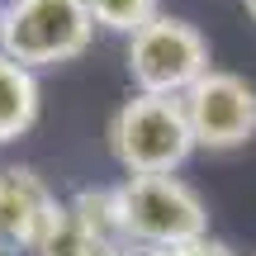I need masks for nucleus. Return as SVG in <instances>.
Segmentation results:
<instances>
[{"mask_svg": "<svg viewBox=\"0 0 256 256\" xmlns=\"http://www.w3.org/2000/svg\"><path fill=\"white\" fill-rule=\"evenodd\" d=\"M114 204H119L124 242L180 252L209 238V204L180 176H124L114 185Z\"/></svg>", "mask_w": 256, "mask_h": 256, "instance_id": "nucleus-1", "label": "nucleus"}, {"mask_svg": "<svg viewBox=\"0 0 256 256\" xmlns=\"http://www.w3.org/2000/svg\"><path fill=\"white\" fill-rule=\"evenodd\" d=\"M72 218L81 223L86 232H95L110 247H124V228H119V204H114V185H95V190L72 194Z\"/></svg>", "mask_w": 256, "mask_h": 256, "instance_id": "nucleus-8", "label": "nucleus"}, {"mask_svg": "<svg viewBox=\"0 0 256 256\" xmlns=\"http://www.w3.org/2000/svg\"><path fill=\"white\" fill-rule=\"evenodd\" d=\"M66 204L48 190L34 166L0 171V256H34Z\"/></svg>", "mask_w": 256, "mask_h": 256, "instance_id": "nucleus-6", "label": "nucleus"}, {"mask_svg": "<svg viewBox=\"0 0 256 256\" xmlns=\"http://www.w3.org/2000/svg\"><path fill=\"white\" fill-rule=\"evenodd\" d=\"M34 256H114V247L100 242L95 232H86L81 223L72 218V209H62V218L52 223V232L43 238V247Z\"/></svg>", "mask_w": 256, "mask_h": 256, "instance_id": "nucleus-10", "label": "nucleus"}, {"mask_svg": "<svg viewBox=\"0 0 256 256\" xmlns=\"http://www.w3.org/2000/svg\"><path fill=\"white\" fill-rule=\"evenodd\" d=\"M86 10L95 14V24L104 28V34H138L142 24H152L156 14H162V0H86Z\"/></svg>", "mask_w": 256, "mask_h": 256, "instance_id": "nucleus-9", "label": "nucleus"}, {"mask_svg": "<svg viewBox=\"0 0 256 256\" xmlns=\"http://www.w3.org/2000/svg\"><path fill=\"white\" fill-rule=\"evenodd\" d=\"M124 66H128L133 90L180 100L200 76L214 72V48L190 19L162 10L152 24H142L138 34L124 38Z\"/></svg>", "mask_w": 256, "mask_h": 256, "instance_id": "nucleus-4", "label": "nucleus"}, {"mask_svg": "<svg viewBox=\"0 0 256 256\" xmlns=\"http://www.w3.org/2000/svg\"><path fill=\"white\" fill-rule=\"evenodd\" d=\"M180 100H185L194 147H204V152H238L256 138V86L247 76L214 66Z\"/></svg>", "mask_w": 256, "mask_h": 256, "instance_id": "nucleus-5", "label": "nucleus"}, {"mask_svg": "<svg viewBox=\"0 0 256 256\" xmlns=\"http://www.w3.org/2000/svg\"><path fill=\"white\" fill-rule=\"evenodd\" d=\"M110 152L124 176H176L194 152L185 100L133 90L110 119Z\"/></svg>", "mask_w": 256, "mask_h": 256, "instance_id": "nucleus-2", "label": "nucleus"}, {"mask_svg": "<svg viewBox=\"0 0 256 256\" xmlns=\"http://www.w3.org/2000/svg\"><path fill=\"white\" fill-rule=\"evenodd\" d=\"M114 256H171L162 247H142V242H124V247H114Z\"/></svg>", "mask_w": 256, "mask_h": 256, "instance_id": "nucleus-12", "label": "nucleus"}, {"mask_svg": "<svg viewBox=\"0 0 256 256\" xmlns=\"http://www.w3.org/2000/svg\"><path fill=\"white\" fill-rule=\"evenodd\" d=\"M242 5H247V14H252V19H256V0H242Z\"/></svg>", "mask_w": 256, "mask_h": 256, "instance_id": "nucleus-13", "label": "nucleus"}, {"mask_svg": "<svg viewBox=\"0 0 256 256\" xmlns=\"http://www.w3.org/2000/svg\"><path fill=\"white\" fill-rule=\"evenodd\" d=\"M171 256H238V252H232L228 242H218V238H200V242H190V247H180Z\"/></svg>", "mask_w": 256, "mask_h": 256, "instance_id": "nucleus-11", "label": "nucleus"}, {"mask_svg": "<svg viewBox=\"0 0 256 256\" xmlns=\"http://www.w3.org/2000/svg\"><path fill=\"white\" fill-rule=\"evenodd\" d=\"M43 114V86H38V72L19 66L14 57L0 52V147L19 142L28 128Z\"/></svg>", "mask_w": 256, "mask_h": 256, "instance_id": "nucleus-7", "label": "nucleus"}, {"mask_svg": "<svg viewBox=\"0 0 256 256\" xmlns=\"http://www.w3.org/2000/svg\"><path fill=\"white\" fill-rule=\"evenodd\" d=\"M0 10H5V5H0Z\"/></svg>", "mask_w": 256, "mask_h": 256, "instance_id": "nucleus-14", "label": "nucleus"}, {"mask_svg": "<svg viewBox=\"0 0 256 256\" xmlns=\"http://www.w3.org/2000/svg\"><path fill=\"white\" fill-rule=\"evenodd\" d=\"M95 14L86 0H5L0 10V52L28 72L66 66L95 43Z\"/></svg>", "mask_w": 256, "mask_h": 256, "instance_id": "nucleus-3", "label": "nucleus"}]
</instances>
